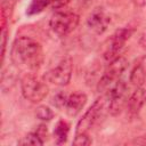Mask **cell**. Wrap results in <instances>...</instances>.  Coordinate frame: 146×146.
<instances>
[{
	"label": "cell",
	"mask_w": 146,
	"mask_h": 146,
	"mask_svg": "<svg viewBox=\"0 0 146 146\" xmlns=\"http://www.w3.org/2000/svg\"><path fill=\"white\" fill-rule=\"evenodd\" d=\"M64 3V0H51V5H56V6H58V5H63Z\"/></svg>",
	"instance_id": "cell-22"
},
{
	"label": "cell",
	"mask_w": 146,
	"mask_h": 146,
	"mask_svg": "<svg viewBox=\"0 0 146 146\" xmlns=\"http://www.w3.org/2000/svg\"><path fill=\"white\" fill-rule=\"evenodd\" d=\"M21 90L25 99L32 103H40L48 95V87L43 81L33 74H26L21 80Z\"/></svg>",
	"instance_id": "cell-3"
},
{
	"label": "cell",
	"mask_w": 146,
	"mask_h": 146,
	"mask_svg": "<svg viewBox=\"0 0 146 146\" xmlns=\"http://www.w3.org/2000/svg\"><path fill=\"white\" fill-rule=\"evenodd\" d=\"M132 33H133V30L128 27H122L115 31V33L111 36V39H108L106 49L104 51V59L107 63L112 62L113 59L120 56L122 49L125 46V42L130 39Z\"/></svg>",
	"instance_id": "cell-6"
},
{
	"label": "cell",
	"mask_w": 146,
	"mask_h": 146,
	"mask_svg": "<svg viewBox=\"0 0 146 146\" xmlns=\"http://www.w3.org/2000/svg\"><path fill=\"white\" fill-rule=\"evenodd\" d=\"M79 5L82 6V7H88L90 3H91V0H78Z\"/></svg>",
	"instance_id": "cell-21"
},
{
	"label": "cell",
	"mask_w": 146,
	"mask_h": 146,
	"mask_svg": "<svg viewBox=\"0 0 146 146\" xmlns=\"http://www.w3.org/2000/svg\"><path fill=\"white\" fill-rule=\"evenodd\" d=\"M110 23H111L110 16L106 14V11L103 8L99 7L94 9L87 19L88 27L96 34H103L107 30Z\"/></svg>",
	"instance_id": "cell-9"
},
{
	"label": "cell",
	"mask_w": 146,
	"mask_h": 146,
	"mask_svg": "<svg viewBox=\"0 0 146 146\" xmlns=\"http://www.w3.org/2000/svg\"><path fill=\"white\" fill-rule=\"evenodd\" d=\"M15 1H16V0H15Z\"/></svg>",
	"instance_id": "cell-23"
},
{
	"label": "cell",
	"mask_w": 146,
	"mask_h": 146,
	"mask_svg": "<svg viewBox=\"0 0 146 146\" xmlns=\"http://www.w3.org/2000/svg\"><path fill=\"white\" fill-rule=\"evenodd\" d=\"M43 143H44V139L41 137V135L38 131L27 133L19 141L21 145H33V146H41V145H43Z\"/></svg>",
	"instance_id": "cell-15"
},
{
	"label": "cell",
	"mask_w": 146,
	"mask_h": 146,
	"mask_svg": "<svg viewBox=\"0 0 146 146\" xmlns=\"http://www.w3.org/2000/svg\"><path fill=\"white\" fill-rule=\"evenodd\" d=\"M128 86L123 80H119L106 94L108 98V112L116 116L119 115L128 103Z\"/></svg>",
	"instance_id": "cell-5"
},
{
	"label": "cell",
	"mask_w": 146,
	"mask_h": 146,
	"mask_svg": "<svg viewBox=\"0 0 146 146\" xmlns=\"http://www.w3.org/2000/svg\"><path fill=\"white\" fill-rule=\"evenodd\" d=\"M6 46H7V31H6V27H2V32H1V63H3V59H5Z\"/></svg>",
	"instance_id": "cell-19"
},
{
	"label": "cell",
	"mask_w": 146,
	"mask_h": 146,
	"mask_svg": "<svg viewBox=\"0 0 146 146\" xmlns=\"http://www.w3.org/2000/svg\"><path fill=\"white\" fill-rule=\"evenodd\" d=\"M78 24H79V16L75 13L68 10L56 11L49 21L50 29L52 30L54 33H56L59 36H65L70 34L72 31L76 29Z\"/></svg>",
	"instance_id": "cell-4"
},
{
	"label": "cell",
	"mask_w": 146,
	"mask_h": 146,
	"mask_svg": "<svg viewBox=\"0 0 146 146\" xmlns=\"http://www.w3.org/2000/svg\"><path fill=\"white\" fill-rule=\"evenodd\" d=\"M66 100H67V96H66L64 92H58L57 95L54 96V98H52V104H54L57 108H62V107H65Z\"/></svg>",
	"instance_id": "cell-18"
},
{
	"label": "cell",
	"mask_w": 146,
	"mask_h": 146,
	"mask_svg": "<svg viewBox=\"0 0 146 146\" xmlns=\"http://www.w3.org/2000/svg\"><path fill=\"white\" fill-rule=\"evenodd\" d=\"M11 59L17 65L33 71L39 70L43 63L42 46L30 36H19L13 43Z\"/></svg>",
	"instance_id": "cell-1"
},
{
	"label": "cell",
	"mask_w": 146,
	"mask_h": 146,
	"mask_svg": "<svg viewBox=\"0 0 146 146\" xmlns=\"http://www.w3.org/2000/svg\"><path fill=\"white\" fill-rule=\"evenodd\" d=\"M68 131H70L68 123L65 121H58L55 129H54V136H55L56 143L57 144H64L67 140Z\"/></svg>",
	"instance_id": "cell-13"
},
{
	"label": "cell",
	"mask_w": 146,
	"mask_h": 146,
	"mask_svg": "<svg viewBox=\"0 0 146 146\" xmlns=\"http://www.w3.org/2000/svg\"><path fill=\"white\" fill-rule=\"evenodd\" d=\"M92 140L89 137L88 132H80V133H75V138L73 140V145L76 146H88L91 145Z\"/></svg>",
	"instance_id": "cell-17"
},
{
	"label": "cell",
	"mask_w": 146,
	"mask_h": 146,
	"mask_svg": "<svg viewBox=\"0 0 146 146\" xmlns=\"http://www.w3.org/2000/svg\"><path fill=\"white\" fill-rule=\"evenodd\" d=\"M146 103V80L139 84L130 95L127 103V112L130 117L136 116Z\"/></svg>",
	"instance_id": "cell-10"
},
{
	"label": "cell",
	"mask_w": 146,
	"mask_h": 146,
	"mask_svg": "<svg viewBox=\"0 0 146 146\" xmlns=\"http://www.w3.org/2000/svg\"><path fill=\"white\" fill-rule=\"evenodd\" d=\"M72 71H73L72 59L70 57H65L55 67H52L46 73L44 79L52 84L63 87L68 84V82L71 81Z\"/></svg>",
	"instance_id": "cell-7"
},
{
	"label": "cell",
	"mask_w": 146,
	"mask_h": 146,
	"mask_svg": "<svg viewBox=\"0 0 146 146\" xmlns=\"http://www.w3.org/2000/svg\"><path fill=\"white\" fill-rule=\"evenodd\" d=\"M132 1V3L136 6V7H138V8H143V7H145V5H146V0H131Z\"/></svg>",
	"instance_id": "cell-20"
},
{
	"label": "cell",
	"mask_w": 146,
	"mask_h": 146,
	"mask_svg": "<svg viewBox=\"0 0 146 146\" xmlns=\"http://www.w3.org/2000/svg\"><path fill=\"white\" fill-rule=\"evenodd\" d=\"M35 115H36L40 120H42V121H49V120L52 119L54 113H52V111H51L48 106L41 105V106H39V107L36 108Z\"/></svg>",
	"instance_id": "cell-16"
},
{
	"label": "cell",
	"mask_w": 146,
	"mask_h": 146,
	"mask_svg": "<svg viewBox=\"0 0 146 146\" xmlns=\"http://www.w3.org/2000/svg\"><path fill=\"white\" fill-rule=\"evenodd\" d=\"M146 80V57L141 58L132 68L130 73V82L138 87Z\"/></svg>",
	"instance_id": "cell-12"
},
{
	"label": "cell",
	"mask_w": 146,
	"mask_h": 146,
	"mask_svg": "<svg viewBox=\"0 0 146 146\" xmlns=\"http://www.w3.org/2000/svg\"><path fill=\"white\" fill-rule=\"evenodd\" d=\"M86 103H87V96L81 91H75L70 96H67V100L65 104V111L67 115L76 116L82 111Z\"/></svg>",
	"instance_id": "cell-11"
},
{
	"label": "cell",
	"mask_w": 146,
	"mask_h": 146,
	"mask_svg": "<svg viewBox=\"0 0 146 146\" xmlns=\"http://www.w3.org/2000/svg\"><path fill=\"white\" fill-rule=\"evenodd\" d=\"M51 5V0H32L30 6L27 7V15H35L43 11L48 6Z\"/></svg>",
	"instance_id": "cell-14"
},
{
	"label": "cell",
	"mask_w": 146,
	"mask_h": 146,
	"mask_svg": "<svg viewBox=\"0 0 146 146\" xmlns=\"http://www.w3.org/2000/svg\"><path fill=\"white\" fill-rule=\"evenodd\" d=\"M127 66H128V60L123 56H119L112 62H110L97 84V90L99 92L107 94L110 89L120 80V76L123 74Z\"/></svg>",
	"instance_id": "cell-2"
},
{
	"label": "cell",
	"mask_w": 146,
	"mask_h": 146,
	"mask_svg": "<svg viewBox=\"0 0 146 146\" xmlns=\"http://www.w3.org/2000/svg\"><path fill=\"white\" fill-rule=\"evenodd\" d=\"M104 98H98L97 100H95V103L87 110V112L82 115V117L79 120L78 124H76V131L75 133H80V132H88L94 124L97 122L102 110L104 107Z\"/></svg>",
	"instance_id": "cell-8"
}]
</instances>
